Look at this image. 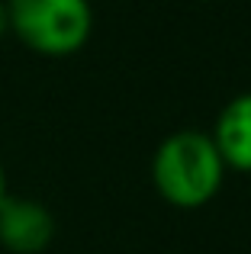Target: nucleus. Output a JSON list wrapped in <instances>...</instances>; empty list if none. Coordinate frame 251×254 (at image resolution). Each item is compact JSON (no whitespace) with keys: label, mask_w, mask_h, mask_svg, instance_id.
Returning <instances> with one entry per match:
<instances>
[{"label":"nucleus","mask_w":251,"mask_h":254,"mask_svg":"<svg viewBox=\"0 0 251 254\" xmlns=\"http://www.w3.org/2000/svg\"><path fill=\"white\" fill-rule=\"evenodd\" d=\"M155 193L174 209H203L219 196L226 184V164L209 132L177 129L151 155Z\"/></svg>","instance_id":"f257e3e1"},{"label":"nucleus","mask_w":251,"mask_h":254,"mask_svg":"<svg viewBox=\"0 0 251 254\" xmlns=\"http://www.w3.org/2000/svg\"><path fill=\"white\" fill-rule=\"evenodd\" d=\"M10 32L42 58H71L90 42V0H6Z\"/></svg>","instance_id":"f03ea898"},{"label":"nucleus","mask_w":251,"mask_h":254,"mask_svg":"<svg viewBox=\"0 0 251 254\" xmlns=\"http://www.w3.org/2000/svg\"><path fill=\"white\" fill-rule=\"evenodd\" d=\"M55 238V216L32 196H6L0 206V248L10 254H42Z\"/></svg>","instance_id":"7ed1b4c3"},{"label":"nucleus","mask_w":251,"mask_h":254,"mask_svg":"<svg viewBox=\"0 0 251 254\" xmlns=\"http://www.w3.org/2000/svg\"><path fill=\"white\" fill-rule=\"evenodd\" d=\"M213 138L226 171L251 174V90L232 97L213 123Z\"/></svg>","instance_id":"20e7f679"},{"label":"nucleus","mask_w":251,"mask_h":254,"mask_svg":"<svg viewBox=\"0 0 251 254\" xmlns=\"http://www.w3.org/2000/svg\"><path fill=\"white\" fill-rule=\"evenodd\" d=\"M10 32V19H6V0H0V39Z\"/></svg>","instance_id":"39448f33"},{"label":"nucleus","mask_w":251,"mask_h":254,"mask_svg":"<svg viewBox=\"0 0 251 254\" xmlns=\"http://www.w3.org/2000/svg\"><path fill=\"white\" fill-rule=\"evenodd\" d=\"M6 196H10V187H6V171H3V164H0V206L6 203Z\"/></svg>","instance_id":"423d86ee"}]
</instances>
